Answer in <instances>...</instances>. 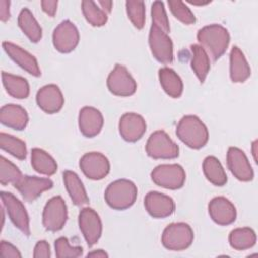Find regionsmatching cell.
Listing matches in <instances>:
<instances>
[{"label":"cell","mask_w":258,"mask_h":258,"mask_svg":"<svg viewBox=\"0 0 258 258\" xmlns=\"http://www.w3.org/2000/svg\"><path fill=\"white\" fill-rule=\"evenodd\" d=\"M197 38L200 45L214 61L218 60L226 52L230 42L229 31L220 24L204 26L198 31Z\"/></svg>","instance_id":"obj_1"},{"label":"cell","mask_w":258,"mask_h":258,"mask_svg":"<svg viewBox=\"0 0 258 258\" xmlns=\"http://www.w3.org/2000/svg\"><path fill=\"white\" fill-rule=\"evenodd\" d=\"M177 137L188 147L200 149L209 140V132L202 120L195 115L183 116L176 127Z\"/></svg>","instance_id":"obj_2"},{"label":"cell","mask_w":258,"mask_h":258,"mask_svg":"<svg viewBox=\"0 0 258 258\" xmlns=\"http://www.w3.org/2000/svg\"><path fill=\"white\" fill-rule=\"evenodd\" d=\"M105 201L114 210H126L136 201L137 187L129 179H117L111 182L105 190Z\"/></svg>","instance_id":"obj_3"},{"label":"cell","mask_w":258,"mask_h":258,"mask_svg":"<svg viewBox=\"0 0 258 258\" xmlns=\"http://www.w3.org/2000/svg\"><path fill=\"white\" fill-rule=\"evenodd\" d=\"M194 241V232L185 223L169 224L162 233V245L171 251H182L188 248Z\"/></svg>","instance_id":"obj_4"},{"label":"cell","mask_w":258,"mask_h":258,"mask_svg":"<svg viewBox=\"0 0 258 258\" xmlns=\"http://www.w3.org/2000/svg\"><path fill=\"white\" fill-rule=\"evenodd\" d=\"M145 150L154 159H172L179 154L178 145L163 130H157L149 136Z\"/></svg>","instance_id":"obj_5"},{"label":"cell","mask_w":258,"mask_h":258,"mask_svg":"<svg viewBox=\"0 0 258 258\" xmlns=\"http://www.w3.org/2000/svg\"><path fill=\"white\" fill-rule=\"evenodd\" d=\"M152 181L163 188L178 189L183 186L185 181V171L181 165L160 164L151 171Z\"/></svg>","instance_id":"obj_6"},{"label":"cell","mask_w":258,"mask_h":258,"mask_svg":"<svg viewBox=\"0 0 258 258\" xmlns=\"http://www.w3.org/2000/svg\"><path fill=\"white\" fill-rule=\"evenodd\" d=\"M68 220L67 204L60 196L48 200L42 213V224L47 231L57 232L61 230Z\"/></svg>","instance_id":"obj_7"},{"label":"cell","mask_w":258,"mask_h":258,"mask_svg":"<svg viewBox=\"0 0 258 258\" xmlns=\"http://www.w3.org/2000/svg\"><path fill=\"white\" fill-rule=\"evenodd\" d=\"M149 47L153 57L161 63L168 64L173 60V44L167 33L151 25L148 37Z\"/></svg>","instance_id":"obj_8"},{"label":"cell","mask_w":258,"mask_h":258,"mask_svg":"<svg viewBox=\"0 0 258 258\" xmlns=\"http://www.w3.org/2000/svg\"><path fill=\"white\" fill-rule=\"evenodd\" d=\"M1 200L2 206L5 208L12 224L24 235L29 236V217L23 204L11 192L7 191H1Z\"/></svg>","instance_id":"obj_9"},{"label":"cell","mask_w":258,"mask_h":258,"mask_svg":"<svg viewBox=\"0 0 258 258\" xmlns=\"http://www.w3.org/2000/svg\"><path fill=\"white\" fill-rule=\"evenodd\" d=\"M107 87L109 91L120 97H128L135 93L137 85L128 70L117 63L107 79Z\"/></svg>","instance_id":"obj_10"},{"label":"cell","mask_w":258,"mask_h":258,"mask_svg":"<svg viewBox=\"0 0 258 258\" xmlns=\"http://www.w3.org/2000/svg\"><path fill=\"white\" fill-rule=\"evenodd\" d=\"M80 40L79 30L70 20L61 21L53 30L52 42L55 49L61 53L73 51Z\"/></svg>","instance_id":"obj_11"},{"label":"cell","mask_w":258,"mask_h":258,"mask_svg":"<svg viewBox=\"0 0 258 258\" xmlns=\"http://www.w3.org/2000/svg\"><path fill=\"white\" fill-rule=\"evenodd\" d=\"M80 167L88 178L100 180L109 173L110 162L104 154L94 151L85 153L81 157Z\"/></svg>","instance_id":"obj_12"},{"label":"cell","mask_w":258,"mask_h":258,"mask_svg":"<svg viewBox=\"0 0 258 258\" xmlns=\"http://www.w3.org/2000/svg\"><path fill=\"white\" fill-rule=\"evenodd\" d=\"M80 230L91 247L95 245L102 235V222L95 210L92 208H84L79 214Z\"/></svg>","instance_id":"obj_13"},{"label":"cell","mask_w":258,"mask_h":258,"mask_svg":"<svg viewBox=\"0 0 258 258\" xmlns=\"http://www.w3.org/2000/svg\"><path fill=\"white\" fill-rule=\"evenodd\" d=\"M52 185L53 182L49 178L23 175L19 181L14 184V187L26 202L32 203L43 191L50 189Z\"/></svg>","instance_id":"obj_14"},{"label":"cell","mask_w":258,"mask_h":258,"mask_svg":"<svg viewBox=\"0 0 258 258\" xmlns=\"http://www.w3.org/2000/svg\"><path fill=\"white\" fill-rule=\"evenodd\" d=\"M227 164L232 174L241 181H250L254 177L252 166L244 153L238 147H230L227 152Z\"/></svg>","instance_id":"obj_15"},{"label":"cell","mask_w":258,"mask_h":258,"mask_svg":"<svg viewBox=\"0 0 258 258\" xmlns=\"http://www.w3.org/2000/svg\"><path fill=\"white\" fill-rule=\"evenodd\" d=\"M144 206L147 213L157 219L170 216L175 209L173 200L159 191H149L144 198Z\"/></svg>","instance_id":"obj_16"},{"label":"cell","mask_w":258,"mask_h":258,"mask_svg":"<svg viewBox=\"0 0 258 258\" xmlns=\"http://www.w3.org/2000/svg\"><path fill=\"white\" fill-rule=\"evenodd\" d=\"M36 103L43 112L54 114L61 110L64 99L60 89L54 84H49L38 90L36 94Z\"/></svg>","instance_id":"obj_17"},{"label":"cell","mask_w":258,"mask_h":258,"mask_svg":"<svg viewBox=\"0 0 258 258\" xmlns=\"http://www.w3.org/2000/svg\"><path fill=\"white\" fill-rule=\"evenodd\" d=\"M209 215L212 220L221 226H227L235 222L237 211L231 201L225 197H216L209 203Z\"/></svg>","instance_id":"obj_18"},{"label":"cell","mask_w":258,"mask_h":258,"mask_svg":"<svg viewBox=\"0 0 258 258\" xmlns=\"http://www.w3.org/2000/svg\"><path fill=\"white\" fill-rule=\"evenodd\" d=\"M146 131V123L142 116L136 113H125L119 121L121 137L128 142H136Z\"/></svg>","instance_id":"obj_19"},{"label":"cell","mask_w":258,"mask_h":258,"mask_svg":"<svg viewBox=\"0 0 258 258\" xmlns=\"http://www.w3.org/2000/svg\"><path fill=\"white\" fill-rule=\"evenodd\" d=\"M2 46L8 56L28 74L34 77H39L41 75L38 62L31 53L22 47L8 41H4Z\"/></svg>","instance_id":"obj_20"},{"label":"cell","mask_w":258,"mask_h":258,"mask_svg":"<svg viewBox=\"0 0 258 258\" xmlns=\"http://www.w3.org/2000/svg\"><path fill=\"white\" fill-rule=\"evenodd\" d=\"M104 125L102 113L94 108L86 106L79 113V128L81 133L89 138L98 135Z\"/></svg>","instance_id":"obj_21"},{"label":"cell","mask_w":258,"mask_h":258,"mask_svg":"<svg viewBox=\"0 0 258 258\" xmlns=\"http://www.w3.org/2000/svg\"><path fill=\"white\" fill-rule=\"evenodd\" d=\"M0 121L4 126L20 131L27 126L28 115L21 106L7 104L0 109Z\"/></svg>","instance_id":"obj_22"},{"label":"cell","mask_w":258,"mask_h":258,"mask_svg":"<svg viewBox=\"0 0 258 258\" xmlns=\"http://www.w3.org/2000/svg\"><path fill=\"white\" fill-rule=\"evenodd\" d=\"M251 75L248 61L238 46H233L230 52V78L234 83H243Z\"/></svg>","instance_id":"obj_23"},{"label":"cell","mask_w":258,"mask_h":258,"mask_svg":"<svg viewBox=\"0 0 258 258\" xmlns=\"http://www.w3.org/2000/svg\"><path fill=\"white\" fill-rule=\"evenodd\" d=\"M64 186L72 199L73 203L76 206L82 207L89 204V198L86 192V189L83 185L82 180L78 174L71 170H66L62 173Z\"/></svg>","instance_id":"obj_24"},{"label":"cell","mask_w":258,"mask_h":258,"mask_svg":"<svg viewBox=\"0 0 258 258\" xmlns=\"http://www.w3.org/2000/svg\"><path fill=\"white\" fill-rule=\"evenodd\" d=\"M159 82L164 92L172 97L179 98L183 91V83L180 77L170 68L164 67L158 71Z\"/></svg>","instance_id":"obj_25"},{"label":"cell","mask_w":258,"mask_h":258,"mask_svg":"<svg viewBox=\"0 0 258 258\" xmlns=\"http://www.w3.org/2000/svg\"><path fill=\"white\" fill-rule=\"evenodd\" d=\"M18 25L31 42H38L42 37V29L28 8H23L18 15Z\"/></svg>","instance_id":"obj_26"},{"label":"cell","mask_w":258,"mask_h":258,"mask_svg":"<svg viewBox=\"0 0 258 258\" xmlns=\"http://www.w3.org/2000/svg\"><path fill=\"white\" fill-rule=\"evenodd\" d=\"M2 83L6 92L13 98L25 99L29 95V84L20 76L2 72Z\"/></svg>","instance_id":"obj_27"},{"label":"cell","mask_w":258,"mask_h":258,"mask_svg":"<svg viewBox=\"0 0 258 258\" xmlns=\"http://www.w3.org/2000/svg\"><path fill=\"white\" fill-rule=\"evenodd\" d=\"M191 69L201 83H204L211 69L210 57L205 49L200 44H192L190 46Z\"/></svg>","instance_id":"obj_28"},{"label":"cell","mask_w":258,"mask_h":258,"mask_svg":"<svg viewBox=\"0 0 258 258\" xmlns=\"http://www.w3.org/2000/svg\"><path fill=\"white\" fill-rule=\"evenodd\" d=\"M31 165L36 172L48 176L54 174L57 170V164L53 157L40 148L31 150Z\"/></svg>","instance_id":"obj_29"},{"label":"cell","mask_w":258,"mask_h":258,"mask_svg":"<svg viewBox=\"0 0 258 258\" xmlns=\"http://www.w3.org/2000/svg\"><path fill=\"white\" fill-rule=\"evenodd\" d=\"M203 171L206 178L217 186H223L227 182V174L223 165L215 156H207L203 161Z\"/></svg>","instance_id":"obj_30"},{"label":"cell","mask_w":258,"mask_h":258,"mask_svg":"<svg viewBox=\"0 0 258 258\" xmlns=\"http://www.w3.org/2000/svg\"><path fill=\"white\" fill-rule=\"evenodd\" d=\"M230 246L238 251L252 248L256 243L255 232L248 227L234 229L229 235Z\"/></svg>","instance_id":"obj_31"},{"label":"cell","mask_w":258,"mask_h":258,"mask_svg":"<svg viewBox=\"0 0 258 258\" xmlns=\"http://www.w3.org/2000/svg\"><path fill=\"white\" fill-rule=\"evenodd\" d=\"M0 147L2 150L21 160L25 159L27 154L26 144L24 141L4 132L0 133Z\"/></svg>","instance_id":"obj_32"},{"label":"cell","mask_w":258,"mask_h":258,"mask_svg":"<svg viewBox=\"0 0 258 258\" xmlns=\"http://www.w3.org/2000/svg\"><path fill=\"white\" fill-rule=\"evenodd\" d=\"M82 11L86 20L92 26H103L108 20L107 13L98 6V4L92 0L82 1Z\"/></svg>","instance_id":"obj_33"},{"label":"cell","mask_w":258,"mask_h":258,"mask_svg":"<svg viewBox=\"0 0 258 258\" xmlns=\"http://www.w3.org/2000/svg\"><path fill=\"white\" fill-rule=\"evenodd\" d=\"M19 168L4 156L0 157V182L2 185L12 183L13 185L22 177Z\"/></svg>","instance_id":"obj_34"},{"label":"cell","mask_w":258,"mask_h":258,"mask_svg":"<svg viewBox=\"0 0 258 258\" xmlns=\"http://www.w3.org/2000/svg\"><path fill=\"white\" fill-rule=\"evenodd\" d=\"M126 11L128 18L132 24L137 28L141 29L145 23V4L143 1L129 0L126 1Z\"/></svg>","instance_id":"obj_35"},{"label":"cell","mask_w":258,"mask_h":258,"mask_svg":"<svg viewBox=\"0 0 258 258\" xmlns=\"http://www.w3.org/2000/svg\"><path fill=\"white\" fill-rule=\"evenodd\" d=\"M151 17H152V24L168 33L170 30L168 17L164 8V4L161 1H154L151 5Z\"/></svg>","instance_id":"obj_36"},{"label":"cell","mask_w":258,"mask_h":258,"mask_svg":"<svg viewBox=\"0 0 258 258\" xmlns=\"http://www.w3.org/2000/svg\"><path fill=\"white\" fill-rule=\"evenodd\" d=\"M168 6L170 8L171 13L173 16L178 19L180 22L184 24H192L196 22V17L191 10L179 0H170L168 1Z\"/></svg>","instance_id":"obj_37"},{"label":"cell","mask_w":258,"mask_h":258,"mask_svg":"<svg viewBox=\"0 0 258 258\" xmlns=\"http://www.w3.org/2000/svg\"><path fill=\"white\" fill-rule=\"evenodd\" d=\"M55 255L58 258H76L83 254V248L80 246H71L68 238L59 237L54 243Z\"/></svg>","instance_id":"obj_38"},{"label":"cell","mask_w":258,"mask_h":258,"mask_svg":"<svg viewBox=\"0 0 258 258\" xmlns=\"http://www.w3.org/2000/svg\"><path fill=\"white\" fill-rule=\"evenodd\" d=\"M0 255L4 258H8V257L20 258L21 257V253L19 252V250L15 246H13L12 244L6 241H1L0 243Z\"/></svg>","instance_id":"obj_39"},{"label":"cell","mask_w":258,"mask_h":258,"mask_svg":"<svg viewBox=\"0 0 258 258\" xmlns=\"http://www.w3.org/2000/svg\"><path fill=\"white\" fill-rule=\"evenodd\" d=\"M51 255L49 245L46 241H38L34 247L33 257L34 258H49Z\"/></svg>","instance_id":"obj_40"},{"label":"cell","mask_w":258,"mask_h":258,"mask_svg":"<svg viewBox=\"0 0 258 258\" xmlns=\"http://www.w3.org/2000/svg\"><path fill=\"white\" fill-rule=\"evenodd\" d=\"M57 3L58 2L55 0H43L41 1L42 10L50 17H53L57 9Z\"/></svg>","instance_id":"obj_41"},{"label":"cell","mask_w":258,"mask_h":258,"mask_svg":"<svg viewBox=\"0 0 258 258\" xmlns=\"http://www.w3.org/2000/svg\"><path fill=\"white\" fill-rule=\"evenodd\" d=\"M10 2L7 0H0V19L1 21L5 22L10 18V11H9Z\"/></svg>","instance_id":"obj_42"},{"label":"cell","mask_w":258,"mask_h":258,"mask_svg":"<svg viewBox=\"0 0 258 258\" xmlns=\"http://www.w3.org/2000/svg\"><path fill=\"white\" fill-rule=\"evenodd\" d=\"M97 4H99L101 6V9L104 10L106 13H110L112 10V5L113 2L112 1H98Z\"/></svg>","instance_id":"obj_43"},{"label":"cell","mask_w":258,"mask_h":258,"mask_svg":"<svg viewBox=\"0 0 258 258\" xmlns=\"http://www.w3.org/2000/svg\"><path fill=\"white\" fill-rule=\"evenodd\" d=\"M87 257H100V258H103V257H108V254L104 250L99 249V250H96V251L88 253Z\"/></svg>","instance_id":"obj_44"},{"label":"cell","mask_w":258,"mask_h":258,"mask_svg":"<svg viewBox=\"0 0 258 258\" xmlns=\"http://www.w3.org/2000/svg\"><path fill=\"white\" fill-rule=\"evenodd\" d=\"M257 143H258L257 140L253 141V143H252V154H253L254 160H255L256 162H257Z\"/></svg>","instance_id":"obj_45"},{"label":"cell","mask_w":258,"mask_h":258,"mask_svg":"<svg viewBox=\"0 0 258 258\" xmlns=\"http://www.w3.org/2000/svg\"><path fill=\"white\" fill-rule=\"evenodd\" d=\"M187 2L188 3H190V4H194V5H206V4H208V3H210V1H206V2H201V1H199V2H196V1H190V0H187Z\"/></svg>","instance_id":"obj_46"}]
</instances>
